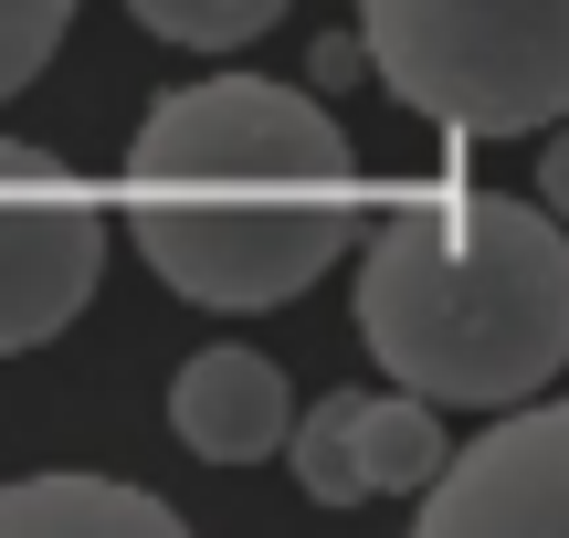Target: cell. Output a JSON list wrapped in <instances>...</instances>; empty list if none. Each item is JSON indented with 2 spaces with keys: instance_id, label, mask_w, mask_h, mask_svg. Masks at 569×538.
<instances>
[{
  "instance_id": "cell-8",
  "label": "cell",
  "mask_w": 569,
  "mask_h": 538,
  "mask_svg": "<svg viewBox=\"0 0 569 538\" xmlns=\"http://www.w3.org/2000/svg\"><path fill=\"white\" fill-rule=\"evenodd\" d=\"M443 401H422V391H369V412H359V465H369V497H422L432 476L453 465V444H443Z\"/></svg>"
},
{
  "instance_id": "cell-11",
  "label": "cell",
  "mask_w": 569,
  "mask_h": 538,
  "mask_svg": "<svg viewBox=\"0 0 569 538\" xmlns=\"http://www.w3.org/2000/svg\"><path fill=\"white\" fill-rule=\"evenodd\" d=\"M63 21H74V0H0V106H11L21 84L53 63Z\"/></svg>"
},
{
  "instance_id": "cell-7",
  "label": "cell",
  "mask_w": 569,
  "mask_h": 538,
  "mask_svg": "<svg viewBox=\"0 0 569 538\" xmlns=\"http://www.w3.org/2000/svg\"><path fill=\"white\" fill-rule=\"evenodd\" d=\"M0 538H180V507L117 476H21L0 486Z\"/></svg>"
},
{
  "instance_id": "cell-4",
  "label": "cell",
  "mask_w": 569,
  "mask_h": 538,
  "mask_svg": "<svg viewBox=\"0 0 569 538\" xmlns=\"http://www.w3.org/2000/svg\"><path fill=\"white\" fill-rule=\"evenodd\" d=\"M96 275H106V222L74 201L63 159L0 138V359L63 338Z\"/></svg>"
},
{
  "instance_id": "cell-1",
  "label": "cell",
  "mask_w": 569,
  "mask_h": 538,
  "mask_svg": "<svg viewBox=\"0 0 569 538\" xmlns=\"http://www.w3.org/2000/svg\"><path fill=\"white\" fill-rule=\"evenodd\" d=\"M127 180H138V253L159 265V286L222 317L306 296L359 243L348 127L274 74L169 84L127 138Z\"/></svg>"
},
{
  "instance_id": "cell-3",
  "label": "cell",
  "mask_w": 569,
  "mask_h": 538,
  "mask_svg": "<svg viewBox=\"0 0 569 538\" xmlns=\"http://www.w3.org/2000/svg\"><path fill=\"white\" fill-rule=\"evenodd\" d=\"M369 74L443 138L569 117V0H359Z\"/></svg>"
},
{
  "instance_id": "cell-12",
  "label": "cell",
  "mask_w": 569,
  "mask_h": 538,
  "mask_svg": "<svg viewBox=\"0 0 569 538\" xmlns=\"http://www.w3.org/2000/svg\"><path fill=\"white\" fill-rule=\"evenodd\" d=\"M538 201H549L559 222H569V127H559L549 148H538Z\"/></svg>"
},
{
  "instance_id": "cell-2",
  "label": "cell",
  "mask_w": 569,
  "mask_h": 538,
  "mask_svg": "<svg viewBox=\"0 0 569 538\" xmlns=\"http://www.w3.org/2000/svg\"><path fill=\"white\" fill-rule=\"evenodd\" d=\"M359 338L443 412H517L569 370V222L432 180L359 232Z\"/></svg>"
},
{
  "instance_id": "cell-6",
  "label": "cell",
  "mask_w": 569,
  "mask_h": 538,
  "mask_svg": "<svg viewBox=\"0 0 569 538\" xmlns=\"http://www.w3.org/2000/svg\"><path fill=\"white\" fill-rule=\"evenodd\" d=\"M169 422L201 465H253L274 444H296V391L264 349H201L169 380Z\"/></svg>"
},
{
  "instance_id": "cell-9",
  "label": "cell",
  "mask_w": 569,
  "mask_h": 538,
  "mask_svg": "<svg viewBox=\"0 0 569 538\" xmlns=\"http://www.w3.org/2000/svg\"><path fill=\"white\" fill-rule=\"evenodd\" d=\"M359 412H369V391H327L317 412L296 422V486L317 507H359L369 497V465H359Z\"/></svg>"
},
{
  "instance_id": "cell-10",
  "label": "cell",
  "mask_w": 569,
  "mask_h": 538,
  "mask_svg": "<svg viewBox=\"0 0 569 538\" xmlns=\"http://www.w3.org/2000/svg\"><path fill=\"white\" fill-rule=\"evenodd\" d=\"M127 11H138L159 42H190V53H232V42L274 32L296 0H127Z\"/></svg>"
},
{
  "instance_id": "cell-5",
  "label": "cell",
  "mask_w": 569,
  "mask_h": 538,
  "mask_svg": "<svg viewBox=\"0 0 569 538\" xmlns=\"http://www.w3.org/2000/svg\"><path fill=\"white\" fill-rule=\"evenodd\" d=\"M569 528V401H517L422 486V538H559Z\"/></svg>"
}]
</instances>
